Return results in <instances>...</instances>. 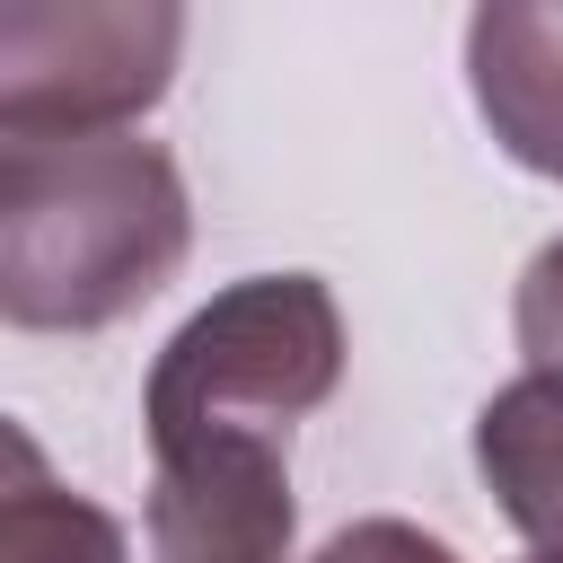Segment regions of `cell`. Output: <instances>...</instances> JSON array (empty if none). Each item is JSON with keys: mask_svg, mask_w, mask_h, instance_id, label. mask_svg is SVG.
Instances as JSON below:
<instances>
[{"mask_svg": "<svg viewBox=\"0 0 563 563\" xmlns=\"http://www.w3.org/2000/svg\"><path fill=\"white\" fill-rule=\"evenodd\" d=\"M510 334L528 352V369H563V238H545L519 273V299H510Z\"/></svg>", "mask_w": 563, "mask_h": 563, "instance_id": "ba28073f", "label": "cell"}, {"mask_svg": "<svg viewBox=\"0 0 563 563\" xmlns=\"http://www.w3.org/2000/svg\"><path fill=\"white\" fill-rule=\"evenodd\" d=\"M194 194L167 141H0V317L26 334H106L176 282Z\"/></svg>", "mask_w": 563, "mask_h": 563, "instance_id": "6da1fadb", "label": "cell"}, {"mask_svg": "<svg viewBox=\"0 0 563 563\" xmlns=\"http://www.w3.org/2000/svg\"><path fill=\"white\" fill-rule=\"evenodd\" d=\"M150 563H290L299 493L282 440L194 431L150 449Z\"/></svg>", "mask_w": 563, "mask_h": 563, "instance_id": "277c9868", "label": "cell"}, {"mask_svg": "<svg viewBox=\"0 0 563 563\" xmlns=\"http://www.w3.org/2000/svg\"><path fill=\"white\" fill-rule=\"evenodd\" d=\"M528 563H563V554H528Z\"/></svg>", "mask_w": 563, "mask_h": 563, "instance_id": "30bf717a", "label": "cell"}, {"mask_svg": "<svg viewBox=\"0 0 563 563\" xmlns=\"http://www.w3.org/2000/svg\"><path fill=\"white\" fill-rule=\"evenodd\" d=\"M185 53L167 0H9L0 9V141L132 132Z\"/></svg>", "mask_w": 563, "mask_h": 563, "instance_id": "3957f363", "label": "cell"}, {"mask_svg": "<svg viewBox=\"0 0 563 563\" xmlns=\"http://www.w3.org/2000/svg\"><path fill=\"white\" fill-rule=\"evenodd\" d=\"M343 308L317 273H246L158 343L141 431L150 449L194 431L290 440V422H308L343 387Z\"/></svg>", "mask_w": 563, "mask_h": 563, "instance_id": "7a4b0ae2", "label": "cell"}, {"mask_svg": "<svg viewBox=\"0 0 563 563\" xmlns=\"http://www.w3.org/2000/svg\"><path fill=\"white\" fill-rule=\"evenodd\" d=\"M475 475L537 554H563V369H519L484 396Z\"/></svg>", "mask_w": 563, "mask_h": 563, "instance_id": "8992f818", "label": "cell"}, {"mask_svg": "<svg viewBox=\"0 0 563 563\" xmlns=\"http://www.w3.org/2000/svg\"><path fill=\"white\" fill-rule=\"evenodd\" d=\"M308 563H466L449 537H431V528H413V519H352V528H334Z\"/></svg>", "mask_w": 563, "mask_h": 563, "instance_id": "9c48e42d", "label": "cell"}, {"mask_svg": "<svg viewBox=\"0 0 563 563\" xmlns=\"http://www.w3.org/2000/svg\"><path fill=\"white\" fill-rule=\"evenodd\" d=\"M466 88L493 150L563 185V0H484L466 18Z\"/></svg>", "mask_w": 563, "mask_h": 563, "instance_id": "5b68a950", "label": "cell"}, {"mask_svg": "<svg viewBox=\"0 0 563 563\" xmlns=\"http://www.w3.org/2000/svg\"><path fill=\"white\" fill-rule=\"evenodd\" d=\"M0 563H132L114 510L44 475V449L9 422V484H0Z\"/></svg>", "mask_w": 563, "mask_h": 563, "instance_id": "52a82bcc", "label": "cell"}]
</instances>
